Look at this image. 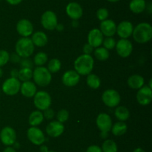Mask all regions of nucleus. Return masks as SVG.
<instances>
[{
  "label": "nucleus",
  "mask_w": 152,
  "mask_h": 152,
  "mask_svg": "<svg viewBox=\"0 0 152 152\" xmlns=\"http://www.w3.org/2000/svg\"><path fill=\"white\" fill-rule=\"evenodd\" d=\"M80 80V75L75 70H68L63 74L62 77V82L68 87H73L79 83Z\"/></svg>",
  "instance_id": "obj_17"
},
{
  "label": "nucleus",
  "mask_w": 152,
  "mask_h": 152,
  "mask_svg": "<svg viewBox=\"0 0 152 152\" xmlns=\"http://www.w3.org/2000/svg\"><path fill=\"white\" fill-rule=\"evenodd\" d=\"M21 81L16 77H9L6 79L1 85V90L5 95L13 96L16 95L20 90Z\"/></svg>",
  "instance_id": "obj_7"
},
{
  "label": "nucleus",
  "mask_w": 152,
  "mask_h": 152,
  "mask_svg": "<svg viewBox=\"0 0 152 152\" xmlns=\"http://www.w3.org/2000/svg\"><path fill=\"white\" fill-rule=\"evenodd\" d=\"M133 152H145L144 149H142V148H137L134 150L133 151Z\"/></svg>",
  "instance_id": "obj_50"
},
{
  "label": "nucleus",
  "mask_w": 152,
  "mask_h": 152,
  "mask_svg": "<svg viewBox=\"0 0 152 152\" xmlns=\"http://www.w3.org/2000/svg\"><path fill=\"white\" fill-rule=\"evenodd\" d=\"M32 78L35 84L39 86H47L52 80L51 73L46 67L37 66L33 70Z\"/></svg>",
  "instance_id": "obj_4"
},
{
  "label": "nucleus",
  "mask_w": 152,
  "mask_h": 152,
  "mask_svg": "<svg viewBox=\"0 0 152 152\" xmlns=\"http://www.w3.org/2000/svg\"><path fill=\"white\" fill-rule=\"evenodd\" d=\"M116 43H117V41H116L114 37H107L104 38L102 45H103V47L105 48L106 49L111 50V49H114L115 48Z\"/></svg>",
  "instance_id": "obj_34"
},
{
  "label": "nucleus",
  "mask_w": 152,
  "mask_h": 152,
  "mask_svg": "<svg viewBox=\"0 0 152 152\" xmlns=\"http://www.w3.org/2000/svg\"><path fill=\"white\" fill-rule=\"evenodd\" d=\"M35 46L30 37H21L16 41L15 51L22 58H30L34 54Z\"/></svg>",
  "instance_id": "obj_3"
},
{
  "label": "nucleus",
  "mask_w": 152,
  "mask_h": 152,
  "mask_svg": "<svg viewBox=\"0 0 152 152\" xmlns=\"http://www.w3.org/2000/svg\"><path fill=\"white\" fill-rule=\"evenodd\" d=\"M21 68H28V69H33V66H34V63L32 62L31 60L29 59V58H22L19 62Z\"/></svg>",
  "instance_id": "obj_38"
},
{
  "label": "nucleus",
  "mask_w": 152,
  "mask_h": 152,
  "mask_svg": "<svg viewBox=\"0 0 152 152\" xmlns=\"http://www.w3.org/2000/svg\"><path fill=\"white\" fill-rule=\"evenodd\" d=\"M136 97L137 101L140 105H148L152 101V89L148 85H144L138 89Z\"/></svg>",
  "instance_id": "obj_13"
},
{
  "label": "nucleus",
  "mask_w": 152,
  "mask_h": 152,
  "mask_svg": "<svg viewBox=\"0 0 152 152\" xmlns=\"http://www.w3.org/2000/svg\"><path fill=\"white\" fill-rule=\"evenodd\" d=\"M12 146H13V148H14L16 150V149H18L20 148V143L16 141L14 143H13V145Z\"/></svg>",
  "instance_id": "obj_49"
},
{
  "label": "nucleus",
  "mask_w": 152,
  "mask_h": 152,
  "mask_svg": "<svg viewBox=\"0 0 152 152\" xmlns=\"http://www.w3.org/2000/svg\"><path fill=\"white\" fill-rule=\"evenodd\" d=\"M151 82H152V79H150V80H149V84H148V86H149L150 88H151V89H152V85H151Z\"/></svg>",
  "instance_id": "obj_54"
},
{
  "label": "nucleus",
  "mask_w": 152,
  "mask_h": 152,
  "mask_svg": "<svg viewBox=\"0 0 152 152\" xmlns=\"http://www.w3.org/2000/svg\"><path fill=\"white\" fill-rule=\"evenodd\" d=\"M33 76V69L28 68H21L19 69V75H18V79L20 81H28L31 80Z\"/></svg>",
  "instance_id": "obj_31"
},
{
  "label": "nucleus",
  "mask_w": 152,
  "mask_h": 152,
  "mask_svg": "<svg viewBox=\"0 0 152 152\" xmlns=\"http://www.w3.org/2000/svg\"><path fill=\"white\" fill-rule=\"evenodd\" d=\"M88 43L90 44L94 49L99 47L102 44L104 36L99 28H93L88 34Z\"/></svg>",
  "instance_id": "obj_18"
},
{
  "label": "nucleus",
  "mask_w": 152,
  "mask_h": 152,
  "mask_svg": "<svg viewBox=\"0 0 152 152\" xmlns=\"http://www.w3.org/2000/svg\"><path fill=\"white\" fill-rule=\"evenodd\" d=\"M102 152H117L118 147L117 145L114 140L112 139H105L101 147Z\"/></svg>",
  "instance_id": "obj_30"
},
{
  "label": "nucleus",
  "mask_w": 152,
  "mask_h": 152,
  "mask_svg": "<svg viewBox=\"0 0 152 152\" xmlns=\"http://www.w3.org/2000/svg\"><path fill=\"white\" fill-rule=\"evenodd\" d=\"M79 25L78 20H73L72 22V26L74 27V28H77Z\"/></svg>",
  "instance_id": "obj_51"
},
{
  "label": "nucleus",
  "mask_w": 152,
  "mask_h": 152,
  "mask_svg": "<svg viewBox=\"0 0 152 152\" xmlns=\"http://www.w3.org/2000/svg\"><path fill=\"white\" fill-rule=\"evenodd\" d=\"M128 130V126L125 122H116L111 127V133L116 137H120L123 136L126 133Z\"/></svg>",
  "instance_id": "obj_27"
},
{
  "label": "nucleus",
  "mask_w": 152,
  "mask_h": 152,
  "mask_svg": "<svg viewBox=\"0 0 152 152\" xmlns=\"http://www.w3.org/2000/svg\"><path fill=\"white\" fill-rule=\"evenodd\" d=\"M114 116L120 122H125L130 117V112L125 106H117L115 107Z\"/></svg>",
  "instance_id": "obj_26"
},
{
  "label": "nucleus",
  "mask_w": 152,
  "mask_h": 152,
  "mask_svg": "<svg viewBox=\"0 0 152 152\" xmlns=\"http://www.w3.org/2000/svg\"><path fill=\"white\" fill-rule=\"evenodd\" d=\"M68 118H69V113L65 109H61L60 110L58 111L57 114H56V120L61 123L67 122Z\"/></svg>",
  "instance_id": "obj_35"
},
{
  "label": "nucleus",
  "mask_w": 152,
  "mask_h": 152,
  "mask_svg": "<svg viewBox=\"0 0 152 152\" xmlns=\"http://www.w3.org/2000/svg\"><path fill=\"white\" fill-rule=\"evenodd\" d=\"M1 88H0V95H1Z\"/></svg>",
  "instance_id": "obj_56"
},
{
  "label": "nucleus",
  "mask_w": 152,
  "mask_h": 152,
  "mask_svg": "<svg viewBox=\"0 0 152 152\" xmlns=\"http://www.w3.org/2000/svg\"><path fill=\"white\" fill-rule=\"evenodd\" d=\"M40 148V151L41 152H48L49 151L47 145H39Z\"/></svg>",
  "instance_id": "obj_46"
},
{
  "label": "nucleus",
  "mask_w": 152,
  "mask_h": 152,
  "mask_svg": "<svg viewBox=\"0 0 152 152\" xmlns=\"http://www.w3.org/2000/svg\"><path fill=\"white\" fill-rule=\"evenodd\" d=\"M34 98V104L37 110L44 111L46 109L50 107L52 104L51 96L48 92L40 90L36 92Z\"/></svg>",
  "instance_id": "obj_5"
},
{
  "label": "nucleus",
  "mask_w": 152,
  "mask_h": 152,
  "mask_svg": "<svg viewBox=\"0 0 152 152\" xmlns=\"http://www.w3.org/2000/svg\"><path fill=\"white\" fill-rule=\"evenodd\" d=\"M108 133L109 132H105V131H100V137L101 138L103 139H106L108 137Z\"/></svg>",
  "instance_id": "obj_47"
},
{
  "label": "nucleus",
  "mask_w": 152,
  "mask_h": 152,
  "mask_svg": "<svg viewBox=\"0 0 152 152\" xmlns=\"http://www.w3.org/2000/svg\"><path fill=\"white\" fill-rule=\"evenodd\" d=\"M21 59H22V58L19 55H17L16 52L10 55V61H12L13 63H15L20 62Z\"/></svg>",
  "instance_id": "obj_42"
},
{
  "label": "nucleus",
  "mask_w": 152,
  "mask_h": 152,
  "mask_svg": "<svg viewBox=\"0 0 152 152\" xmlns=\"http://www.w3.org/2000/svg\"><path fill=\"white\" fill-rule=\"evenodd\" d=\"M134 25L129 21H122L117 25V32L121 39H128L132 35Z\"/></svg>",
  "instance_id": "obj_20"
},
{
  "label": "nucleus",
  "mask_w": 152,
  "mask_h": 152,
  "mask_svg": "<svg viewBox=\"0 0 152 152\" xmlns=\"http://www.w3.org/2000/svg\"><path fill=\"white\" fill-rule=\"evenodd\" d=\"M27 137L32 144L41 145L45 142V136L38 127H31L27 131Z\"/></svg>",
  "instance_id": "obj_9"
},
{
  "label": "nucleus",
  "mask_w": 152,
  "mask_h": 152,
  "mask_svg": "<svg viewBox=\"0 0 152 152\" xmlns=\"http://www.w3.org/2000/svg\"><path fill=\"white\" fill-rule=\"evenodd\" d=\"M108 16H109V12H108V9L105 8V7H100L96 11V17L101 22L108 19Z\"/></svg>",
  "instance_id": "obj_37"
},
{
  "label": "nucleus",
  "mask_w": 152,
  "mask_h": 152,
  "mask_svg": "<svg viewBox=\"0 0 152 152\" xmlns=\"http://www.w3.org/2000/svg\"><path fill=\"white\" fill-rule=\"evenodd\" d=\"M102 101L107 107L114 108L119 106L121 101V96L115 89H108L104 91L102 93Z\"/></svg>",
  "instance_id": "obj_6"
},
{
  "label": "nucleus",
  "mask_w": 152,
  "mask_h": 152,
  "mask_svg": "<svg viewBox=\"0 0 152 152\" xmlns=\"http://www.w3.org/2000/svg\"><path fill=\"white\" fill-rule=\"evenodd\" d=\"M10 77H16L18 78V75H19V69H13L10 71Z\"/></svg>",
  "instance_id": "obj_43"
},
{
  "label": "nucleus",
  "mask_w": 152,
  "mask_h": 152,
  "mask_svg": "<svg viewBox=\"0 0 152 152\" xmlns=\"http://www.w3.org/2000/svg\"><path fill=\"white\" fill-rule=\"evenodd\" d=\"M2 152H16V150L12 146H7Z\"/></svg>",
  "instance_id": "obj_45"
},
{
  "label": "nucleus",
  "mask_w": 152,
  "mask_h": 152,
  "mask_svg": "<svg viewBox=\"0 0 152 152\" xmlns=\"http://www.w3.org/2000/svg\"><path fill=\"white\" fill-rule=\"evenodd\" d=\"M66 14L72 20H79L83 16V10L82 6L79 3L71 1L68 3L65 8Z\"/></svg>",
  "instance_id": "obj_16"
},
{
  "label": "nucleus",
  "mask_w": 152,
  "mask_h": 152,
  "mask_svg": "<svg viewBox=\"0 0 152 152\" xmlns=\"http://www.w3.org/2000/svg\"><path fill=\"white\" fill-rule=\"evenodd\" d=\"M55 29L57 30L58 31H62L64 30V25L61 23H58L57 25H56V28H55Z\"/></svg>",
  "instance_id": "obj_48"
},
{
  "label": "nucleus",
  "mask_w": 152,
  "mask_h": 152,
  "mask_svg": "<svg viewBox=\"0 0 152 152\" xmlns=\"http://www.w3.org/2000/svg\"><path fill=\"white\" fill-rule=\"evenodd\" d=\"M48 152H56V151H53V150H49Z\"/></svg>",
  "instance_id": "obj_55"
},
{
  "label": "nucleus",
  "mask_w": 152,
  "mask_h": 152,
  "mask_svg": "<svg viewBox=\"0 0 152 152\" xmlns=\"http://www.w3.org/2000/svg\"><path fill=\"white\" fill-rule=\"evenodd\" d=\"M16 29L22 37H29L34 33V25L28 19H22L16 23Z\"/></svg>",
  "instance_id": "obj_12"
},
{
  "label": "nucleus",
  "mask_w": 152,
  "mask_h": 152,
  "mask_svg": "<svg viewBox=\"0 0 152 152\" xmlns=\"http://www.w3.org/2000/svg\"><path fill=\"white\" fill-rule=\"evenodd\" d=\"M44 116L42 111L37 110L31 112L28 117V123L31 127H38L41 125L44 121Z\"/></svg>",
  "instance_id": "obj_24"
},
{
  "label": "nucleus",
  "mask_w": 152,
  "mask_h": 152,
  "mask_svg": "<svg viewBox=\"0 0 152 152\" xmlns=\"http://www.w3.org/2000/svg\"><path fill=\"white\" fill-rule=\"evenodd\" d=\"M3 74H4V72H3V70H2V69H1V67H0V78H1V77H2Z\"/></svg>",
  "instance_id": "obj_52"
},
{
  "label": "nucleus",
  "mask_w": 152,
  "mask_h": 152,
  "mask_svg": "<svg viewBox=\"0 0 152 152\" xmlns=\"http://www.w3.org/2000/svg\"><path fill=\"white\" fill-rule=\"evenodd\" d=\"M62 63L61 61L57 58H52L48 64L47 69L49 70L50 73H56L61 69Z\"/></svg>",
  "instance_id": "obj_33"
},
{
  "label": "nucleus",
  "mask_w": 152,
  "mask_h": 152,
  "mask_svg": "<svg viewBox=\"0 0 152 152\" xmlns=\"http://www.w3.org/2000/svg\"><path fill=\"white\" fill-rule=\"evenodd\" d=\"M10 61V54L6 50H0V67L5 66Z\"/></svg>",
  "instance_id": "obj_36"
},
{
  "label": "nucleus",
  "mask_w": 152,
  "mask_h": 152,
  "mask_svg": "<svg viewBox=\"0 0 152 152\" xmlns=\"http://www.w3.org/2000/svg\"><path fill=\"white\" fill-rule=\"evenodd\" d=\"M107 1H108L109 2H112V3H114V2H117V1H119L120 0H107Z\"/></svg>",
  "instance_id": "obj_53"
},
{
  "label": "nucleus",
  "mask_w": 152,
  "mask_h": 152,
  "mask_svg": "<svg viewBox=\"0 0 152 152\" xmlns=\"http://www.w3.org/2000/svg\"><path fill=\"white\" fill-rule=\"evenodd\" d=\"M19 92L22 93L23 96L26 97V98H33L36 92H37V85L34 81H31V80L24 81L21 83Z\"/></svg>",
  "instance_id": "obj_21"
},
{
  "label": "nucleus",
  "mask_w": 152,
  "mask_h": 152,
  "mask_svg": "<svg viewBox=\"0 0 152 152\" xmlns=\"http://www.w3.org/2000/svg\"><path fill=\"white\" fill-rule=\"evenodd\" d=\"M41 24L44 28L48 31H53L58 24L57 16L52 10H46L41 16Z\"/></svg>",
  "instance_id": "obj_8"
},
{
  "label": "nucleus",
  "mask_w": 152,
  "mask_h": 152,
  "mask_svg": "<svg viewBox=\"0 0 152 152\" xmlns=\"http://www.w3.org/2000/svg\"><path fill=\"white\" fill-rule=\"evenodd\" d=\"M42 113L43 116H44V118H45L46 119H52L55 116L54 110L50 108V107L45 110Z\"/></svg>",
  "instance_id": "obj_39"
},
{
  "label": "nucleus",
  "mask_w": 152,
  "mask_h": 152,
  "mask_svg": "<svg viewBox=\"0 0 152 152\" xmlns=\"http://www.w3.org/2000/svg\"><path fill=\"white\" fill-rule=\"evenodd\" d=\"M94 66V60L91 55H80L74 63V70L81 75H88L91 73Z\"/></svg>",
  "instance_id": "obj_1"
},
{
  "label": "nucleus",
  "mask_w": 152,
  "mask_h": 152,
  "mask_svg": "<svg viewBox=\"0 0 152 152\" xmlns=\"http://www.w3.org/2000/svg\"><path fill=\"white\" fill-rule=\"evenodd\" d=\"M94 55L95 58L99 61H105L109 58L110 52L109 50L104 48L103 46L102 47L99 46V47L96 48V49L94 51Z\"/></svg>",
  "instance_id": "obj_29"
},
{
  "label": "nucleus",
  "mask_w": 152,
  "mask_h": 152,
  "mask_svg": "<svg viewBox=\"0 0 152 152\" xmlns=\"http://www.w3.org/2000/svg\"><path fill=\"white\" fill-rule=\"evenodd\" d=\"M86 152H102L101 147L96 145H91L86 150Z\"/></svg>",
  "instance_id": "obj_41"
},
{
  "label": "nucleus",
  "mask_w": 152,
  "mask_h": 152,
  "mask_svg": "<svg viewBox=\"0 0 152 152\" xmlns=\"http://www.w3.org/2000/svg\"><path fill=\"white\" fill-rule=\"evenodd\" d=\"M132 37L135 42L140 44L148 43L152 38V26L148 22H140L134 28Z\"/></svg>",
  "instance_id": "obj_2"
},
{
  "label": "nucleus",
  "mask_w": 152,
  "mask_h": 152,
  "mask_svg": "<svg viewBox=\"0 0 152 152\" xmlns=\"http://www.w3.org/2000/svg\"><path fill=\"white\" fill-rule=\"evenodd\" d=\"M22 1L23 0H6V1L11 5H17V4H20Z\"/></svg>",
  "instance_id": "obj_44"
},
{
  "label": "nucleus",
  "mask_w": 152,
  "mask_h": 152,
  "mask_svg": "<svg viewBox=\"0 0 152 152\" xmlns=\"http://www.w3.org/2000/svg\"><path fill=\"white\" fill-rule=\"evenodd\" d=\"M86 83L90 88L94 89H96L100 86L101 80L99 76L94 73H90L87 75Z\"/></svg>",
  "instance_id": "obj_28"
},
{
  "label": "nucleus",
  "mask_w": 152,
  "mask_h": 152,
  "mask_svg": "<svg viewBox=\"0 0 152 152\" xmlns=\"http://www.w3.org/2000/svg\"><path fill=\"white\" fill-rule=\"evenodd\" d=\"M0 140L6 146H12L16 141V132L12 127H4L0 131Z\"/></svg>",
  "instance_id": "obj_11"
},
{
  "label": "nucleus",
  "mask_w": 152,
  "mask_h": 152,
  "mask_svg": "<svg viewBox=\"0 0 152 152\" xmlns=\"http://www.w3.org/2000/svg\"><path fill=\"white\" fill-rule=\"evenodd\" d=\"M115 49L119 56L126 58L132 55L133 52V44L128 39H120L116 43Z\"/></svg>",
  "instance_id": "obj_10"
},
{
  "label": "nucleus",
  "mask_w": 152,
  "mask_h": 152,
  "mask_svg": "<svg viewBox=\"0 0 152 152\" xmlns=\"http://www.w3.org/2000/svg\"><path fill=\"white\" fill-rule=\"evenodd\" d=\"M96 125L100 131L110 132L112 127V119L111 116L105 113H101L96 119Z\"/></svg>",
  "instance_id": "obj_15"
},
{
  "label": "nucleus",
  "mask_w": 152,
  "mask_h": 152,
  "mask_svg": "<svg viewBox=\"0 0 152 152\" xmlns=\"http://www.w3.org/2000/svg\"><path fill=\"white\" fill-rule=\"evenodd\" d=\"M64 131H65L64 124L58 122L57 120L51 121L49 122L45 128L46 134L52 138L60 137L64 133Z\"/></svg>",
  "instance_id": "obj_14"
},
{
  "label": "nucleus",
  "mask_w": 152,
  "mask_h": 152,
  "mask_svg": "<svg viewBox=\"0 0 152 152\" xmlns=\"http://www.w3.org/2000/svg\"><path fill=\"white\" fill-rule=\"evenodd\" d=\"M31 39L34 43V46H37V47L45 46L48 43V36L46 35L45 33L42 31H38L33 33Z\"/></svg>",
  "instance_id": "obj_22"
},
{
  "label": "nucleus",
  "mask_w": 152,
  "mask_h": 152,
  "mask_svg": "<svg viewBox=\"0 0 152 152\" xmlns=\"http://www.w3.org/2000/svg\"><path fill=\"white\" fill-rule=\"evenodd\" d=\"M48 59V55L45 52H39L35 55L34 58V63L37 66H43L45 64L47 63Z\"/></svg>",
  "instance_id": "obj_32"
},
{
  "label": "nucleus",
  "mask_w": 152,
  "mask_h": 152,
  "mask_svg": "<svg viewBox=\"0 0 152 152\" xmlns=\"http://www.w3.org/2000/svg\"><path fill=\"white\" fill-rule=\"evenodd\" d=\"M127 83L129 87L132 89H139L144 86L145 80L142 75L138 74H134L128 78Z\"/></svg>",
  "instance_id": "obj_23"
},
{
  "label": "nucleus",
  "mask_w": 152,
  "mask_h": 152,
  "mask_svg": "<svg viewBox=\"0 0 152 152\" xmlns=\"http://www.w3.org/2000/svg\"><path fill=\"white\" fill-rule=\"evenodd\" d=\"M147 4L145 0H132L129 3V9L136 14L142 13L146 9Z\"/></svg>",
  "instance_id": "obj_25"
},
{
  "label": "nucleus",
  "mask_w": 152,
  "mask_h": 152,
  "mask_svg": "<svg viewBox=\"0 0 152 152\" xmlns=\"http://www.w3.org/2000/svg\"><path fill=\"white\" fill-rule=\"evenodd\" d=\"M83 54L91 55V54L94 52V48L92 47L90 44H88V43H87L84 45V46H83Z\"/></svg>",
  "instance_id": "obj_40"
},
{
  "label": "nucleus",
  "mask_w": 152,
  "mask_h": 152,
  "mask_svg": "<svg viewBox=\"0 0 152 152\" xmlns=\"http://www.w3.org/2000/svg\"><path fill=\"white\" fill-rule=\"evenodd\" d=\"M99 29L104 37H113L117 32V24L112 19H107L100 22Z\"/></svg>",
  "instance_id": "obj_19"
}]
</instances>
